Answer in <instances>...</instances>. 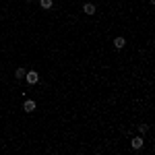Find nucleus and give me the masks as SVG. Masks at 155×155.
<instances>
[{
  "label": "nucleus",
  "mask_w": 155,
  "mask_h": 155,
  "mask_svg": "<svg viewBox=\"0 0 155 155\" xmlns=\"http://www.w3.org/2000/svg\"><path fill=\"white\" fill-rule=\"evenodd\" d=\"M124 44H126L124 37H116V39H114V46H116V48H124Z\"/></svg>",
  "instance_id": "obj_5"
},
{
  "label": "nucleus",
  "mask_w": 155,
  "mask_h": 155,
  "mask_svg": "<svg viewBox=\"0 0 155 155\" xmlns=\"http://www.w3.org/2000/svg\"><path fill=\"white\" fill-rule=\"evenodd\" d=\"M23 110L25 112H33V110H35V101H33V99H27L23 104Z\"/></svg>",
  "instance_id": "obj_2"
},
{
  "label": "nucleus",
  "mask_w": 155,
  "mask_h": 155,
  "mask_svg": "<svg viewBox=\"0 0 155 155\" xmlns=\"http://www.w3.org/2000/svg\"><path fill=\"white\" fill-rule=\"evenodd\" d=\"M25 68H17V71H15V77H17V79H25Z\"/></svg>",
  "instance_id": "obj_7"
},
{
  "label": "nucleus",
  "mask_w": 155,
  "mask_h": 155,
  "mask_svg": "<svg viewBox=\"0 0 155 155\" xmlns=\"http://www.w3.org/2000/svg\"><path fill=\"white\" fill-rule=\"evenodd\" d=\"M141 147H143V137L132 139V149H141Z\"/></svg>",
  "instance_id": "obj_3"
},
{
  "label": "nucleus",
  "mask_w": 155,
  "mask_h": 155,
  "mask_svg": "<svg viewBox=\"0 0 155 155\" xmlns=\"http://www.w3.org/2000/svg\"><path fill=\"white\" fill-rule=\"evenodd\" d=\"M139 130H141V132L145 134V132H147V124H141V126H139Z\"/></svg>",
  "instance_id": "obj_8"
},
{
  "label": "nucleus",
  "mask_w": 155,
  "mask_h": 155,
  "mask_svg": "<svg viewBox=\"0 0 155 155\" xmlns=\"http://www.w3.org/2000/svg\"><path fill=\"white\" fill-rule=\"evenodd\" d=\"M52 4H54L52 0H41V2H39V6H41V8H46V11H48V8H52Z\"/></svg>",
  "instance_id": "obj_6"
},
{
  "label": "nucleus",
  "mask_w": 155,
  "mask_h": 155,
  "mask_svg": "<svg viewBox=\"0 0 155 155\" xmlns=\"http://www.w3.org/2000/svg\"><path fill=\"white\" fill-rule=\"evenodd\" d=\"M25 77H27V83H31V85H35L37 81H39V74H37L35 71H29V72H25Z\"/></svg>",
  "instance_id": "obj_1"
},
{
  "label": "nucleus",
  "mask_w": 155,
  "mask_h": 155,
  "mask_svg": "<svg viewBox=\"0 0 155 155\" xmlns=\"http://www.w3.org/2000/svg\"><path fill=\"white\" fill-rule=\"evenodd\" d=\"M83 11L87 12V15H93V12H95V6H93L91 2H87V4H83Z\"/></svg>",
  "instance_id": "obj_4"
}]
</instances>
